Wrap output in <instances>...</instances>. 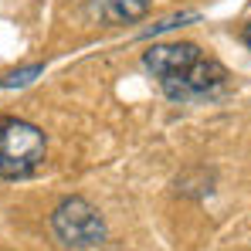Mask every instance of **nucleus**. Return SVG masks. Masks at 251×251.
I'll return each mask as SVG.
<instances>
[{
  "mask_svg": "<svg viewBox=\"0 0 251 251\" xmlns=\"http://www.w3.org/2000/svg\"><path fill=\"white\" fill-rule=\"evenodd\" d=\"M245 44H248V48H251V24H248V27H245Z\"/></svg>",
  "mask_w": 251,
  "mask_h": 251,
  "instance_id": "nucleus-6",
  "label": "nucleus"
},
{
  "mask_svg": "<svg viewBox=\"0 0 251 251\" xmlns=\"http://www.w3.org/2000/svg\"><path fill=\"white\" fill-rule=\"evenodd\" d=\"M44 68L41 65H31V68H21V72H10L7 78H3V88H14V85H27V82H34V75H41Z\"/></svg>",
  "mask_w": 251,
  "mask_h": 251,
  "instance_id": "nucleus-5",
  "label": "nucleus"
},
{
  "mask_svg": "<svg viewBox=\"0 0 251 251\" xmlns=\"http://www.w3.org/2000/svg\"><path fill=\"white\" fill-rule=\"evenodd\" d=\"M143 65L160 78V88L173 102H190V99H210L217 95L227 72L217 58L204 54L197 44L190 41H173V44H153L143 54Z\"/></svg>",
  "mask_w": 251,
  "mask_h": 251,
  "instance_id": "nucleus-1",
  "label": "nucleus"
},
{
  "mask_svg": "<svg viewBox=\"0 0 251 251\" xmlns=\"http://www.w3.org/2000/svg\"><path fill=\"white\" fill-rule=\"evenodd\" d=\"M51 231L58 234V241L65 248H75V251L95 248V245L105 241V221H102L99 207H92L85 197L61 201L51 214Z\"/></svg>",
  "mask_w": 251,
  "mask_h": 251,
  "instance_id": "nucleus-3",
  "label": "nucleus"
},
{
  "mask_svg": "<svg viewBox=\"0 0 251 251\" xmlns=\"http://www.w3.org/2000/svg\"><path fill=\"white\" fill-rule=\"evenodd\" d=\"M44 132L27 119L3 116L0 119V176L24 180L44 160Z\"/></svg>",
  "mask_w": 251,
  "mask_h": 251,
  "instance_id": "nucleus-2",
  "label": "nucleus"
},
{
  "mask_svg": "<svg viewBox=\"0 0 251 251\" xmlns=\"http://www.w3.org/2000/svg\"><path fill=\"white\" fill-rule=\"evenodd\" d=\"M153 0H92V14L105 24H132L150 10Z\"/></svg>",
  "mask_w": 251,
  "mask_h": 251,
  "instance_id": "nucleus-4",
  "label": "nucleus"
}]
</instances>
